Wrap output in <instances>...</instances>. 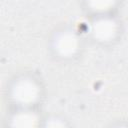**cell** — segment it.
<instances>
[{
	"label": "cell",
	"instance_id": "1",
	"mask_svg": "<svg viewBox=\"0 0 128 128\" xmlns=\"http://www.w3.org/2000/svg\"><path fill=\"white\" fill-rule=\"evenodd\" d=\"M4 98L8 108H40L46 98V86L39 74L24 70L15 73L7 81Z\"/></svg>",
	"mask_w": 128,
	"mask_h": 128
},
{
	"label": "cell",
	"instance_id": "2",
	"mask_svg": "<svg viewBox=\"0 0 128 128\" xmlns=\"http://www.w3.org/2000/svg\"><path fill=\"white\" fill-rule=\"evenodd\" d=\"M50 56L61 63L78 60L85 50L83 33L72 24H61L50 33L47 41Z\"/></svg>",
	"mask_w": 128,
	"mask_h": 128
},
{
	"label": "cell",
	"instance_id": "3",
	"mask_svg": "<svg viewBox=\"0 0 128 128\" xmlns=\"http://www.w3.org/2000/svg\"><path fill=\"white\" fill-rule=\"evenodd\" d=\"M123 32V22L118 13L88 17L86 35L97 46L110 47L115 45L122 38Z\"/></svg>",
	"mask_w": 128,
	"mask_h": 128
},
{
	"label": "cell",
	"instance_id": "4",
	"mask_svg": "<svg viewBox=\"0 0 128 128\" xmlns=\"http://www.w3.org/2000/svg\"><path fill=\"white\" fill-rule=\"evenodd\" d=\"M43 118L44 114L40 108H9L4 119V126L7 128H37L41 127Z\"/></svg>",
	"mask_w": 128,
	"mask_h": 128
},
{
	"label": "cell",
	"instance_id": "5",
	"mask_svg": "<svg viewBox=\"0 0 128 128\" xmlns=\"http://www.w3.org/2000/svg\"><path fill=\"white\" fill-rule=\"evenodd\" d=\"M123 0H80V5L87 17L118 13Z\"/></svg>",
	"mask_w": 128,
	"mask_h": 128
},
{
	"label": "cell",
	"instance_id": "6",
	"mask_svg": "<svg viewBox=\"0 0 128 128\" xmlns=\"http://www.w3.org/2000/svg\"><path fill=\"white\" fill-rule=\"evenodd\" d=\"M72 124L70 121L62 115L59 114H44L42 121V128H68Z\"/></svg>",
	"mask_w": 128,
	"mask_h": 128
}]
</instances>
